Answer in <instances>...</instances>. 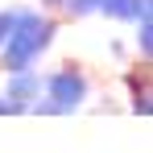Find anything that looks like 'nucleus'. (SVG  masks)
<instances>
[{"label":"nucleus","instance_id":"1","mask_svg":"<svg viewBox=\"0 0 153 153\" xmlns=\"http://www.w3.org/2000/svg\"><path fill=\"white\" fill-rule=\"evenodd\" d=\"M62 17H54L46 8H17L8 37L0 42V71H29L50 54L54 37H58Z\"/></svg>","mask_w":153,"mask_h":153},{"label":"nucleus","instance_id":"2","mask_svg":"<svg viewBox=\"0 0 153 153\" xmlns=\"http://www.w3.org/2000/svg\"><path fill=\"white\" fill-rule=\"evenodd\" d=\"M91 100V75L83 62H62L42 75V95L33 100L29 116H75Z\"/></svg>","mask_w":153,"mask_h":153},{"label":"nucleus","instance_id":"3","mask_svg":"<svg viewBox=\"0 0 153 153\" xmlns=\"http://www.w3.org/2000/svg\"><path fill=\"white\" fill-rule=\"evenodd\" d=\"M8 103H17V112L21 116H29V108H33V100L42 95V71L37 66H29V71H8L4 75V91H0Z\"/></svg>","mask_w":153,"mask_h":153},{"label":"nucleus","instance_id":"4","mask_svg":"<svg viewBox=\"0 0 153 153\" xmlns=\"http://www.w3.org/2000/svg\"><path fill=\"white\" fill-rule=\"evenodd\" d=\"M128 83V108H132V116H149L153 112V83H149V62H141V66H132L124 75Z\"/></svg>","mask_w":153,"mask_h":153},{"label":"nucleus","instance_id":"5","mask_svg":"<svg viewBox=\"0 0 153 153\" xmlns=\"http://www.w3.org/2000/svg\"><path fill=\"white\" fill-rule=\"evenodd\" d=\"M100 17L116 25H137L153 17V0H100Z\"/></svg>","mask_w":153,"mask_h":153},{"label":"nucleus","instance_id":"6","mask_svg":"<svg viewBox=\"0 0 153 153\" xmlns=\"http://www.w3.org/2000/svg\"><path fill=\"white\" fill-rule=\"evenodd\" d=\"M58 13L66 21H87V17H100V0H62Z\"/></svg>","mask_w":153,"mask_h":153},{"label":"nucleus","instance_id":"7","mask_svg":"<svg viewBox=\"0 0 153 153\" xmlns=\"http://www.w3.org/2000/svg\"><path fill=\"white\" fill-rule=\"evenodd\" d=\"M137 54H141V62H153V17L149 21H137Z\"/></svg>","mask_w":153,"mask_h":153},{"label":"nucleus","instance_id":"8","mask_svg":"<svg viewBox=\"0 0 153 153\" xmlns=\"http://www.w3.org/2000/svg\"><path fill=\"white\" fill-rule=\"evenodd\" d=\"M13 17H17V8H0V42L8 37V29H13Z\"/></svg>","mask_w":153,"mask_h":153},{"label":"nucleus","instance_id":"9","mask_svg":"<svg viewBox=\"0 0 153 153\" xmlns=\"http://www.w3.org/2000/svg\"><path fill=\"white\" fill-rule=\"evenodd\" d=\"M0 116H21V112H17V103H8L4 95H0Z\"/></svg>","mask_w":153,"mask_h":153},{"label":"nucleus","instance_id":"10","mask_svg":"<svg viewBox=\"0 0 153 153\" xmlns=\"http://www.w3.org/2000/svg\"><path fill=\"white\" fill-rule=\"evenodd\" d=\"M58 4L62 0H37V8H46V13H58Z\"/></svg>","mask_w":153,"mask_h":153}]
</instances>
